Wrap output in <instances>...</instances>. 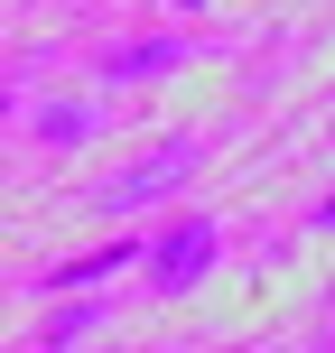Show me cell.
<instances>
[{"mask_svg": "<svg viewBox=\"0 0 335 353\" xmlns=\"http://www.w3.org/2000/svg\"><path fill=\"white\" fill-rule=\"evenodd\" d=\"M214 251H224L214 223H168V232H149V288H159V298H186V288L214 270Z\"/></svg>", "mask_w": 335, "mask_h": 353, "instance_id": "6da1fadb", "label": "cell"}, {"mask_svg": "<svg viewBox=\"0 0 335 353\" xmlns=\"http://www.w3.org/2000/svg\"><path fill=\"white\" fill-rule=\"evenodd\" d=\"M186 168H195V140H168V149H149V159L131 168V176H112V186H103V214H131V205H149V195H168Z\"/></svg>", "mask_w": 335, "mask_h": 353, "instance_id": "7a4b0ae2", "label": "cell"}, {"mask_svg": "<svg viewBox=\"0 0 335 353\" xmlns=\"http://www.w3.org/2000/svg\"><path fill=\"white\" fill-rule=\"evenodd\" d=\"M131 261H149V242H103V251H84V261H56V270H47V288H84V279H112V270H131Z\"/></svg>", "mask_w": 335, "mask_h": 353, "instance_id": "3957f363", "label": "cell"}, {"mask_svg": "<svg viewBox=\"0 0 335 353\" xmlns=\"http://www.w3.org/2000/svg\"><path fill=\"white\" fill-rule=\"evenodd\" d=\"M168 65H177V37H149V47H122V56H112L103 84H140V74H168Z\"/></svg>", "mask_w": 335, "mask_h": 353, "instance_id": "277c9868", "label": "cell"}, {"mask_svg": "<svg viewBox=\"0 0 335 353\" xmlns=\"http://www.w3.org/2000/svg\"><path fill=\"white\" fill-rule=\"evenodd\" d=\"M37 130H47V140H84V130H93V103H56V112H37Z\"/></svg>", "mask_w": 335, "mask_h": 353, "instance_id": "5b68a950", "label": "cell"}, {"mask_svg": "<svg viewBox=\"0 0 335 353\" xmlns=\"http://www.w3.org/2000/svg\"><path fill=\"white\" fill-rule=\"evenodd\" d=\"M317 232H326V242H335V195H326V205H317Z\"/></svg>", "mask_w": 335, "mask_h": 353, "instance_id": "8992f818", "label": "cell"}]
</instances>
